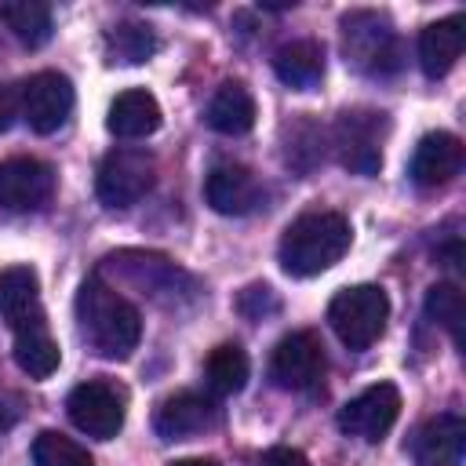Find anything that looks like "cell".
Here are the masks:
<instances>
[{"label":"cell","instance_id":"13","mask_svg":"<svg viewBox=\"0 0 466 466\" xmlns=\"http://www.w3.org/2000/svg\"><path fill=\"white\" fill-rule=\"evenodd\" d=\"M0 317L11 331H25L33 324H47L40 302V277L33 266H7L0 269Z\"/></svg>","mask_w":466,"mask_h":466},{"label":"cell","instance_id":"28","mask_svg":"<svg viewBox=\"0 0 466 466\" xmlns=\"http://www.w3.org/2000/svg\"><path fill=\"white\" fill-rule=\"evenodd\" d=\"M22 116V102H18V95L11 91V87H0V135L4 131H11V124Z\"/></svg>","mask_w":466,"mask_h":466},{"label":"cell","instance_id":"9","mask_svg":"<svg viewBox=\"0 0 466 466\" xmlns=\"http://www.w3.org/2000/svg\"><path fill=\"white\" fill-rule=\"evenodd\" d=\"M18 102H22V116L29 120V127L36 135H51L73 113V84L66 73L47 69V73H36L22 84Z\"/></svg>","mask_w":466,"mask_h":466},{"label":"cell","instance_id":"16","mask_svg":"<svg viewBox=\"0 0 466 466\" xmlns=\"http://www.w3.org/2000/svg\"><path fill=\"white\" fill-rule=\"evenodd\" d=\"M218 422V408L200 393H175L157 404L153 430L160 441H186Z\"/></svg>","mask_w":466,"mask_h":466},{"label":"cell","instance_id":"3","mask_svg":"<svg viewBox=\"0 0 466 466\" xmlns=\"http://www.w3.org/2000/svg\"><path fill=\"white\" fill-rule=\"evenodd\" d=\"M390 320V299L379 284H353L342 288L328 302V324L350 350H368Z\"/></svg>","mask_w":466,"mask_h":466},{"label":"cell","instance_id":"23","mask_svg":"<svg viewBox=\"0 0 466 466\" xmlns=\"http://www.w3.org/2000/svg\"><path fill=\"white\" fill-rule=\"evenodd\" d=\"M0 18L25 47H40L51 40V7L40 0H11L0 7Z\"/></svg>","mask_w":466,"mask_h":466},{"label":"cell","instance_id":"19","mask_svg":"<svg viewBox=\"0 0 466 466\" xmlns=\"http://www.w3.org/2000/svg\"><path fill=\"white\" fill-rule=\"evenodd\" d=\"M255 116H258V109H255V98L244 84H222L204 109L208 127L218 135H229V138L248 135L255 127Z\"/></svg>","mask_w":466,"mask_h":466},{"label":"cell","instance_id":"6","mask_svg":"<svg viewBox=\"0 0 466 466\" xmlns=\"http://www.w3.org/2000/svg\"><path fill=\"white\" fill-rule=\"evenodd\" d=\"M66 411L73 419V426L95 441H109L120 433L124 426V415H127V397L120 386L106 382V379H87L80 382L69 400H66Z\"/></svg>","mask_w":466,"mask_h":466},{"label":"cell","instance_id":"14","mask_svg":"<svg viewBox=\"0 0 466 466\" xmlns=\"http://www.w3.org/2000/svg\"><path fill=\"white\" fill-rule=\"evenodd\" d=\"M462 451H466V422L455 411H444V415L422 422L411 437L415 466H459Z\"/></svg>","mask_w":466,"mask_h":466},{"label":"cell","instance_id":"5","mask_svg":"<svg viewBox=\"0 0 466 466\" xmlns=\"http://www.w3.org/2000/svg\"><path fill=\"white\" fill-rule=\"evenodd\" d=\"M157 178V164L146 149H109L98 164V178H95V193L106 208H131L138 204Z\"/></svg>","mask_w":466,"mask_h":466},{"label":"cell","instance_id":"7","mask_svg":"<svg viewBox=\"0 0 466 466\" xmlns=\"http://www.w3.org/2000/svg\"><path fill=\"white\" fill-rule=\"evenodd\" d=\"M390 131L386 113L375 109H350L335 124V149L342 167L357 175H375L382 167V138Z\"/></svg>","mask_w":466,"mask_h":466},{"label":"cell","instance_id":"30","mask_svg":"<svg viewBox=\"0 0 466 466\" xmlns=\"http://www.w3.org/2000/svg\"><path fill=\"white\" fill-rule=\"evenodd\" d=\"M171 466H218L215 459H178V462H171Z\"/></svg>","mask_w":466,"mask_h":466},{"label":"cell","instance_id":"10","mask_svg":"<svg viewBox=\"0 0 466 466\" xmlns=\"http://www.w3.org/2000/svg\"><path fill=\"white\" fill-rule=\"evenodd\" d=\"M269 375L280 390H313L324 379V346L313 331H291L273 346Z\"/></svg>","mask_w":466,"mask_h":466},{"label":"cell","instance_id":"15","mask_svg":"<svg viewBox=\"0 0 466 466\" xmlns=\"http://www.w3.org/2000/svg\"><path fill=\"white\" fill-rule=\"evenodd\" d=\"M204 197L218 215H251L262 204V182L244 164H215Z\"/></svg>","mask_w":466,"mask_h":466},{"label":"cell","instance_id":"4","mask_svg":"<svg viewBox=\"0 0 466 466\" xmlns=\"http://www.w3.org/2000/svg\"><path fill=\"white\" fill-rule=\"evenodd\" d=\"M346 62L368 76H390L400 69V36L379 11H353L342 18Z\"/></svg>","mask_w":466,"mask_h":466},{"label":"cell","instance_id":"11","mask_svg":"<svg viewBox=\"0 0 466 466\" xmlns=\"http://www.w3.org/2000/svg\"><path fill=\"white\" fill-rule=\"evenodd\" d=\"M55 193V171L36 157L0 160V211H40Z\"/></svg>","mask_w":466,"mask_h":466},{"label":"cell","instance_id":"22","mask_svg":"<svg viewBox=\"0 0 466 466\" xmlns=\"http://www.w3.org/2000/svg\"><path fill=\"white\" fill-rule=\"evenodd\" d=\"M248 375H251V360H248V353H244L237 342L215 346V350L208 353V360H204V382H208V390L218 393V397L240 393L244 382H248Z\"/></svg>","mask_w":466,"mask_h":466},{"label":"cell","instance_id":"27","mask_svg":"<svg viewBox=\"0 0 466 466\" xmlns=\"http://www.w3.org/2000/svg\"><path fill=\"white\" fill-rule=\"evenodd\" d=\"M258 466H309L306 462V455L299 451V448H269L262 459H258Z\"/></svg>","mask_w":466,"mask_h":466},{"label":"cell","instance_id":"24","mask_svg":"<svg viewBox=\"0 0 466 466\" xmlns=\"http://www.w3.org/2000/svg\"><path fill=\"white\" fill-rule=\"evenodd\" d=\"M157 51V36L142 22H120L106 33V58L120 66H142Z\"/></svg>","mask_w":466,"mask_h":466},{"label":"cell","instance_id":"21","mask_svg":"<svg viewBox=\"0 0 466 466\" xmlns=\"http://www.w3.org/2000/svg\"><path fill=\"white\" fill-rule=\"evenodd\" d=\"M15 364L29 379H51L58 371L62 350H58L55 335L47 331V324H33L25 331H15Z\"/></svg>","mask_w":466,"mask_h":466},{"label":"cell","instance_id":"29","mask_svg":"<svg viewBox=\"0 0 466 466\" xmlns=\"http://www.w3.org/2000/svg\"><path fill=\"white\" fill-rule=\"evenodd\" d=\"M15 419H18L15 400H11L7 393H0V433H4V430H11V426H15Z\"/></svg>","mask_w":466,"mask_h":466},{"label":"cell","instance_id":"18","mask_svg":"<svg viewBox=\"0 0 466 466\" xmlns=\"http://www.w3.org/2000/svg\"><path fill=\"white\" fill-rule=\"evenodd\" d=\"M106 127L116 138H146L160 127V102L146 87H127L109 102Z\"/></svg>","mask_w":466,"mask_h":466},{"label":"cell","instance_id":"20","mask_svg":"<svg viewBox=\"0 0 466 466\" xmlns=\"http://www.w3.org/2000/svg\"><path fill=\"white\" fill-rule=\"evenodd\" d=\"M273 73L295 87V91H309L320 76H324V47L317 40H291L280 44L273 55Z\"/></svg>","mask_w":466,"mask_h":466},{"label":"cell","instance_id":"26","mask_svg":"<svg viewBox=\"0 0 466 466\" xmlns=\"http://www.w3.org/2000/svg\"><path fill=\"white\" fill-rule=\"evenodd\" d=\"M33 466H95V459L73 437L58 430H44L33 441Z\"/></svg>","mask_w":466,"mask_h":466},{"label":"cell","instance_id":"25","mask_svg":"<svg viewBox=\"0 0 466 466\" xmlns=\"http://www.w3.org/2000/svg\"><path fill=\"white\" fill-rule=\"evenodd\" d=\"M426 317L433 324H441L455 346H462V324H466V299L459 291V284H433L426 291Z\"/></svg>","mask_w":466,"mask_h":466},{"label":"cell","instance_id":"1","mask_svg":"<svg viewBox=\"0 0 466 466\" xmlns=\"http://www.w3.org/2000/svg\"><path fill=\"white\" fill-rule=\"evenodd\" d=\"M76 324L87 346L106 360H124L142 339V313L113 291L102 277H91L76 291Z\"/></svg>","mask_w":466,"mask_h":466},{"label":"cell","instance_id":"12","mask_svg":"<svg viewBox=\"0 0 466 466\" xmlns=\"http://www.w3.org/2000/svg\"><path fill=\"white\" fill-rule=\"evenodd\" d=\"M462 160H466V149H462L459 135L430 131L415 142L411 160H408V175L419 189H437V186H448L462 171Z\"/></svg>","mask_w":466,"mask_h":466},{"label":"cell","instance_id":"8","mask_svg":"<svg viewBox=\"0 0 466 466\" xmlns=\"http://www.w3.org/2000/svg\"><path fill=\"white\" fill-rule=\"evenodd\" d=\"M400 415V393L393 382H375L368 390H360L353 400L342 404L339 411V430L350 433V437H360L368 444L382 441L393 422Z\"/></svg>","mask_w":466,"mask_h":466},{"label":"cell","instance_id":"17","mask_svg":"<svg viewBox=\"0 0 466 466\" xmlns=\"http://www.w3.org/2000/svg\"><path fill=\"white\" fill-rule=\"evenodd\" d=\"M466 47V22L462 15H451V18H441V22H430L422 33H419V66L430 80L444 76L459 55Z\"/></svg>","mask_w":466,"mask_h":466},{"label":"cell","instance_id":"2","mask_svg":"<svg viewBox=\"0 0 466 466\" xmlns=\"http://www.w3.org/2000/svg\"><path fill=\"white\" fill-rule=\"evenodd\" d=\"M353 244L350 218L339 211H306L299 215L277 248V258L288 277H317L331 269Z\"/></svg>","mask_w":466,"mask_h":466}]
</instances>
